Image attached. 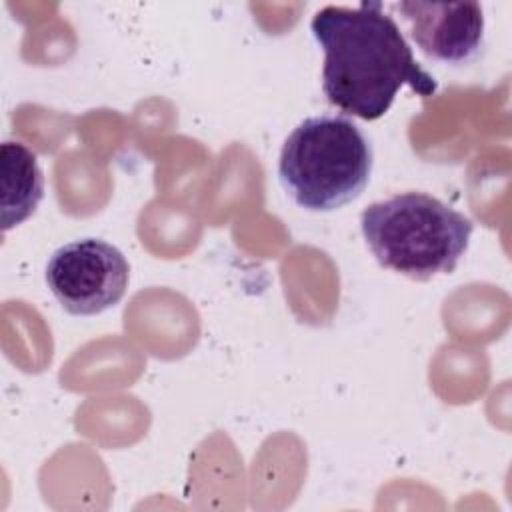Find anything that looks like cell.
Masks as SVG:
<instances>
[{
	"mask_svg": "<svg viewBox=\"0 0 512 512\" xmlns=\"http://www.w3.org/2000/svg\"><path fill=\"white\" fill-rule=\"evenodd\" d=\"M310 30L324 50V96L346 114L376 120L388 112L402 86L420 96L438 90L436 78L416 62L382 2L324 6L314 14Z\"/></svg>",
	"mask_w": 512,
	"mask_h": 512,
	"instance_id": "cell-1",
	"label": "cell"
},
{
	"mask_svg": "<svg viewBox=\"0 0 512 512\" xmlns=\"http://www.w3.org/2000/svg\"><path fill=\"white\" fill-rule=\"evenodd\" d=\"M360 228L380 266L428 280L456 268L474 224L430 194L402 192L364 208Z\"/></svg>",
	"mask_w": 512,
	"mask_h": 512,
	"instance_id": "cell-2",
	"label": "cell"
},
{
	"mask_svg": "<svg viewBox=\"0 0 512 512\" xmlns=\"http://www.w3.org/2000/svg\"><path fill=\"white\" fill-rule=\"evenodd\" d=\"M372 162V146L350 118L320 114L304 118L288 134L278 176L300 208L330 212L362 194Z\"/></svg>",
	"mask_w": 512,
	"mask_h": 512,
	"instance_id": "cell-3",
	"label": "cell"
},
{
	"mask_svg": "<svg viewBox=\"0 0 512 512\" xmlns=\"http://www.w3.org/2000/svg\"><path fill=\"white\" fill-rule=\"evenodd\" d=\"M44 276L52 296L68 314L96 316L126 294L130 264L110 242L80 238L52 252Z\"/></svg>",
	"mask_w": 512,
	"mask_h": 512,
	"instance_id": "cell-4",
	"label": "cell"
},
{
	"mask_svg": "<svg viewBox=\"0 0 512 512\" xmlns=\"http://www.w3.org/2000/svg\"><path fill=\"white\" fill-rule=\"evenodd\" d=\"M396 10L408 24L410 38L432 60L462 64L482 46L484 14L476 2H400Z\"/></svg>",
	"mask_w": 512,
	"mask_h": 512,
	"instance_id": "cell-5",
	"label": "cell"
},
{
	"mask_svg": "<svg viewBox=\"0 0 512 512\" xmlns=\"http://www.w3.org/2000/svg\"><path fill=\"white\" fill-rule=\"evenodd\" d=\"M2 232L22 224L34 214L44 196V176L36 154L20 142H2Z\"/></svg>",
	"mask_w": 512,
	"mask_h": 512,
	"instance_id": "cell-6",
	"label": "cell"
}]
</instances>
